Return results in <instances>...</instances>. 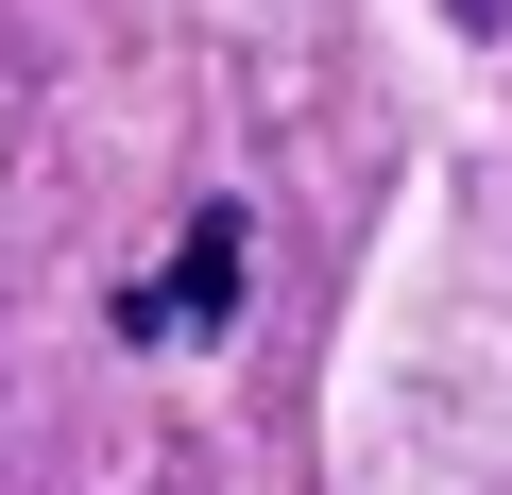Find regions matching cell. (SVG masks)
<instances>
[{"label":"cell","instance_id":"1","mask_svg":"<svg viewBox=\"0 0 512 495\" xmlns=\"http://www.w3.org/2000/svg\"><path fill=\"white\" fill-rule=\"evenodd\" d=\"M222 308H239V205H205V222H188V257H171L154 291H120V342H205Z\"/></svg>","mask_w":512,"mask_h":495},{"label":"cell","instance_id":"2","mask_svg":"<svg viewBox=\"0 0 512 495\" xmlns=\"http://www.w3.org/2000/svg\"><path fill=\"white\" fill-rule=\"evenodd\" d=\"M444 18H461V35H512V0H444Z\"/></svg>","mask_w":512,"mask_h":495}]
</instances>
